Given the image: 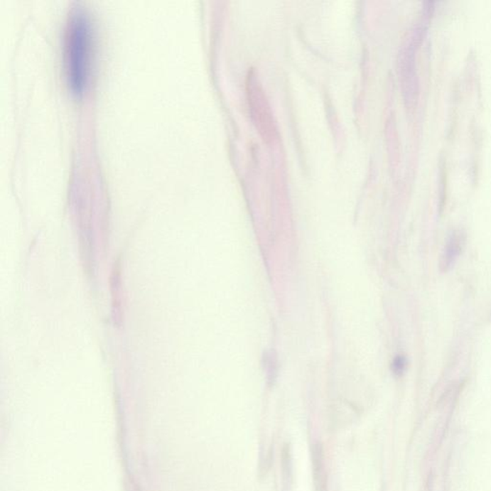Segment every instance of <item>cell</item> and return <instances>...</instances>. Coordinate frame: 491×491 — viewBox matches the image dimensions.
Here are the masks:
<instances>
[{"mask_svg": "<svg viewBox=\"0 0 491 491\" xmlns=\"http://www.w3.org/2000/svg\"><path fill=\"white\" fill-rule=\"evenodd\" d=\"M95 46L92 16L83 5L75 4L68 14L64 34L65 75L74 95H82L89 84Z\"/></svg>", "mask_w": 491, "mask_h": 491, "instance_id": "cell-1", "label": "cell"}, {"mask_svg": "<svg viewBox=\"0 0 491 491\" xmlns=\"http://www.w3.org/2000/svg\"><path fill=\"white\" fill-rule=\"evenodd\" d=\"M246 93L249 114L255 128L264 141L268 144L274 141L279 136L278 128L267 95L254 70L247 77Z\"/></svg>", "mask_w": 491, "mask_h": 491, "instance_id": "cell-2", "label": "cell"}, {"mask_svg": "<svg viewBox=\"0 0 491 491\" xmlns=\"http://www.w3.org/2000/svg\"><path fill=\"white\" fill-rule=\"evenodd\" d=\"M282 482L284 491H292V460L289 444H285L282 450Z\"/></svg>", "mask_w": 491, "mask_h": 491, "instance_id": "cell-5", "label": "cell"}, {"mask_svg": "<svg viewBox=\"0 0 491 491\" xmlns=\"http://www.w3.org/2000/svg\"><path fill=\"white\" fill-rule=\"evenodd\" d=\"M405 361L403 358H397L396 362H394V372L396 373L402 372L404 369Z\"/></svg>", "mask_w": 491, "mask_h": 491, "instance_id": "cell-6", "label": "cell"}, {"mask_svg": "<svg viewBox=\"0 0 491 491\" xmlns=\"http://www.w3.org/2000/svg\"><path fill=\"white\" fill-rule=\"evenodd\" d=\"M463 239L460 233H454L450 238L448 243H447L446 254L443 257V266L444 268L449 267L454 259L459 255L460 252L462 251Z\"/></svg>", "mask_w": 491, "mask_h": 491, "instance_id": "cell-4", "label": "cell"}, {"mask_svg": "<svg viewBox=\"0 0 491 491\" xmlns=\"http://www.w3.org/2000/svg\"><path fill=\"white\" fill-rule=\"evenodd\" d=\"M313 466H314L315 479H317L318 491H326V478L323 469V454L322 446L316 444L313 447Z\"/></svg>", "mask_w": 491, "mask_h": 491, "instance_id": "cell-3", "label": "cell"}]
</instances>
